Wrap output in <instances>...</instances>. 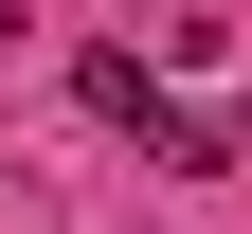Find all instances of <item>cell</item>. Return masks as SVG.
Masks as SVG:
<instances>
[{"label": "cell", "instance_id": "1", "mask_svg": "<svg viewBox=\"0 0 252 234\" xmlns=\"http://www.w3.org/2000/svg\"><path fill=\"white\" fill-rule=\"evenodd\" d=\"M144 162H162V180H234V126H216V108H180V90H162V108H144Z\"/></svg>", "mask_w": 252, "mask_h": 234}, {"label": "cell", "instance_id": "2", "mask_svg": "<svg viewBox=\"0 0 252 234\" xmlns=\"http://www.w3.org/2000/svg\"><path fill=\"white\" fill-rule=\"evenodd\" d=\"M72 108H90V126H126V144H144V108H162V72H144V54L108 36V54H72Z\"/></svg>", "mask_w": 252, "mask_h": 234}]
</instances>
